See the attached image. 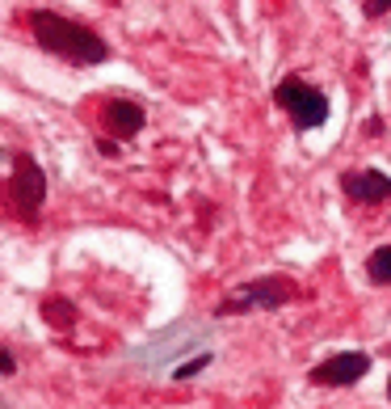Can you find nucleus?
<instances>
[{
    "instance_id": "6",
    "label": "nucleus",
    "mask_w": 391,
    "mask_h": 409,
    "mask_svg": "<svg viewBox=\"0 0 391 409\" xmlns=\"http://www.w3.org/2000/svg\"><path fill=\"white\" fill-rule=\"evenodd\" d=\"M143 106H135V101L127 97H109L101 106V127L109 131V139H135L143 131Z\"/></svg>"
},
{
    "instance_id": "4",
    "label": "nucleus",
    "mask_w": 391,
    "mask_h": 409,
    "mask_svg": "<svg viewBox=\"0 0 391 409\" xmlns=\"http://www.w3.org/2000/svg\"><path fill=\"white\" fill-rule=\"evenodd\" d=\"M9 207L17 211V216H26V220H34L38 211H42V198H46V173L38 169V161H30V157H21L17 161V169H13V177H9Z\"/></svg>"
},
{
    "instance_id": "2",
    "label": "nucleus",
    "mask_w": 391,
    "mask_h": 409,
    "mask_svg": "<svg viewBox=\"0 0 391 409\" xmlns=\"http://www.w3.org/2000/svg\"><path fill=\"white\" fill-rule=\"evenodd\" d=\"M295 295H299L295 279H287V275H265V279L244 283L240 291H232V295L215 308V317H236V313H253V308H282V304H291Z\"/></svg>"
},
{
    "instance_id": "9",
    "label": "nucleus",
    "mask_w": 391,
    "mask_h": 409,
    "mask_svg": "<svg viewBox=\"0 0 391 409\" xmlns=\"http://www.w3.org/2000/svg\"><path fill=\"white\" fill-rule=\"evenodd\" d=\"M366 279H370V283H379V287H387V283H391V245H379L370 258H366Z\"/></svg>"
},
{
    "instance_id": "10",
    "label": "nucleus",
    "mask_w": 391,
    "mask_h": 409,
    "mask_svg": "<svg viewBox=\"0 0 391 409\" xmlns=\"http://www.w3.org/2000/svg\"><path fill=\"white\" fill-rule=\"evenodd\" d=\"M206 363H210V354H198V359H194V363H185V367H177V380H190V376H194V372H202Z\"/></svg>"
},
{
    "instance_id": "1",
    "label": "nucleus",
    "mask_w": 391,
    "mask_h": 409,
    "mask_svg": "<svg viewBox=\"0 0 391 409\" xmlns=\"http://www.w3.org/2000/svg\"><path fill=\"white\" fill-rule=\"evenodd\" d=\"M30 30H34V42L51 55H60L68 64H105L109 60V46L101 34H93L89 26L80 21H68L51 9H34L30 13Z\"/></svg>"
},
{
    "instance_id": "3",
    "label": "nucleus",
    "mask_w": 391,
    "mask_h": 409,
    "mask_svg": "<svg viewBox=\"0 0 391 409\" xmlns=\"http://www.w3.org/2000/svg\"><path fill=\"white\" fill-rule=\"evenodd\" d=\"M273 101L291 114V123L299 131H316V127L328 123V97L320 89H311L307 80H299V76H287L282 85H278L273 89Z\"/></svg>"
},
{
    "instance_id": "7",
    "label": "nucleus",
    "mask_w": 391,
    "mask_h": 409,
    "mask_svg": "<svg viewBox=\"0 0 391 409\" xmlns=\"http://www.w3.org/2000/svg\"><path fill=\"white\" fill-rule=\"evenodd\" d=\"M341 190L354 198V202H366V207H374V202H387L391 198V177L383 169H349L341 177Z\"/></svg>"
},
{
    "instance_id": "8",
    "label": "nucleus",
    "mask_w": 391,
    "mask_h": 409,
    "mask_svg": "<svg viewBox=\"0 0 391 409\" xmlns=\"http://www.w3.org/2000/svg\"><path fill=\"white\" fill-rule=\"evenodd\" d=\"M76 304L72 299H64V295H46L42 299V321L51 325V329H72L76 325Z\"/></svg>"
},
{
    "instance_id": "14",
    "label": "nucleus",
    "mask_w": 391,
    "mask_h": 409,
    "mask_svg": "<svg viewBox=\"0 0 391 409\" xmlns=\"http://www.w3.org/2000/svg\"><path fill=\"white\" fill-rule=\"evenodd\" d=\"M387 397H391V380H387Z\"/></svg>"
},
{
    "instance_id": "12",
    "label": "nucleus",
    "mask_w": 391,
    "mask_h": 409,
    "mask_svg": "<svg viewBox=\"0 0 391 409\" xmlns=\"http://www.w3.org/2000/svg\"><path fill=\"white\" fill-rule=\"evenodd\" d=\"M13 372H17V359L9 350H0V376H13Z\"/></svg>"
},
{
    "instance_id": "5",
    "label": "nucleus",
    "mask_w": 391,
    "mask_h": 409,
    "mask_svg": "<svg viewBox=\"0 0 391 409\" xmlns=\"http://www.w3.org/2000/svg\"><path fill=\"white\" fill-rule=\"evenodd\" d=\"M366 372H370V354L366 350H341V354H332V359H324L320 367H311V384H320V388H349Z\"/></svg>"
},
{
    "instance_id": "13",
    "label": "nucleus",
    "mask_w": 391,
    "mask_h": 409,
    "mask_svg": "<svg viewBox=\"0 0 391 409\" xmlns=\"http://www.w3.org/2000/svg\"><path fill=\"white\" fill-rule=\"evenodd\" d=\"M97 148H101V152H105V157H118V139H101V143H97Z\"/></svg>"
},
{
    "instance_id": "11",
    "label": "nucleus",
    "mask_w": 391,
    "mask_h": 409,
    "mask_svg": "<svg viewBox=\"0 0 391 409\" xmlns=\"http://www.w3.org/2000/svg\"><path fill=\"white\" fill-rule=\"evenodd\" d=\"M391 13V0H366V17H383Z\"/></svg>"
}]
</instances>
